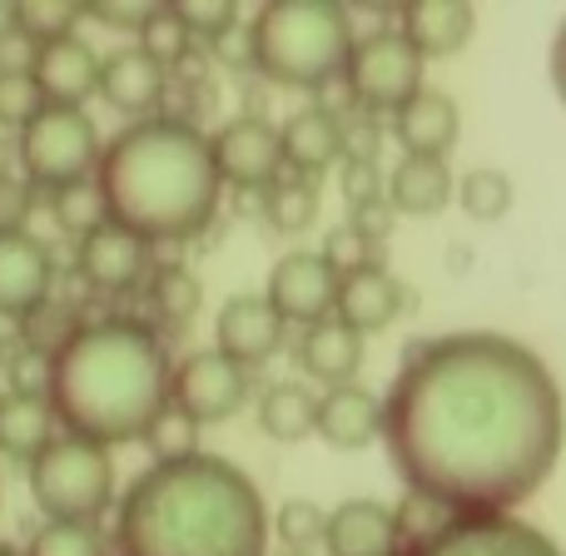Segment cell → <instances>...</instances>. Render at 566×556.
<instances>
[{
    "instance_id": "cell-30",
    "label": "cell",
    "mask_w": 566,
    "mask_h": 556,
    "mask_svg": "<svg viewBox=\"0 0 566 556\" xmlns=\"http://www.w3.org/2000/svg\"><path fill=\"white\" fill-rule=\"evenodd\" d=\"M149 308L165 323H189L199 313V283L185 264H165L149 279Z\"/></svg>"
},
{
    "instance_id": "cell-17",
    "label": "cell",
    "mask_w": 566,
    "mask_h": 556,
    "mask_svg": "<svg viewBox=\"0 0 566 556\" xmlns=\"http://www.w3.org/2000/svg\"><path fill=\"white\" fill-rule=\"evenodd\" d=\"M80 274L99 293L129 289V283H139V274H145V239L119 229L115 219H105V224H95L80 239Z\"/></svg>"
},
{
    "instance_id": "cell-29",
    "label": "cell",
    "mask_w": 566,
    "mask_h": 556,
    "mask_svg": "<svg viewBox=\"0 0 566 556\" xmlns=\"http://www.w3.org/2000/svg\"><path fill=\"white\" fill-rule=\"evenodd\" d=\"M264 214L274 229H283V234L308 229L313 219H318V189H313V179H279V185H269Z\"/></svg>"
},
{
    "instance_id": "cell-22",
    "label": "cell",
    "mask_w": 566,
    "mask_h": 556,
    "mask_svg": "<svg viewBox=\"0 0 566 556\" xmlns=\"http://www.w3.org/2000/svg\"><path fill=\"white\" fill-rule=\"evenodd\" d=\"M478 30V10L462 0H418L402 10V35L412 40L422 60L428 55H458Z\"/></svg>"
},
{
    "instance_id": "cell-40",
    "label": "cell",
    "mask_w": 566,
    "mask_h": 556,
    "mask_svg": "<svg viewBox=\"0 0 566 556\" xmlns=\"http://www.w3.org/2000/svg\"><path fill=\"white\" fill-rule=\"evenodd\" d=\"M30 209H35V185L0 169V234H25Z\"/></svg>"
},
{
    "instance_id": "cell-26",
    "label": "cell",
    "mask_w": 566,
    "mask_h": 556,
    "mask_svg": "<svg viewBox=\"0 0 566 556\" xmlns=\"http://www.w3.org/2000/svg\"><path fill=\"white\" fill-rule=\"evenodd\" d=\"M50 442H55V408H50V398H25V392L0 398V452L6 458L35 462Z\"/></svg>"
},
{
    "instance_id": "cell-21",
    "label": "cell",
    "mask_w": 566,
    "mask_h": 556,
    "mask_svg": "<svg viewBox=\"0 0 566 556\" xmlns=\"http://www.w3.org/2000/svg\"><path fill=\"white\" fill-rule=\"evenodd\" d=\"M333 313H338L353 333H378L402 313V283L382 264H368V269H358V274H343L338 279V308Z\"/></svg>"
},
{
    "instance_id": "cell-8",
    "label": "cell",
    "mask_w": 566,
    "mask_h": 556,
    "mask_svg": "<svg viewBox=\"0 0 566 556\" xmlns=\"http://www.w3.org/2000/svg\"><path fill=\"white\" fill-rule=\"evenodd\" d=\"M348 85L358 95V105L398 115L422 90V55L412 50V40L402 30H373V35L353 40Z\"/></svg>"
},
{
    "instance_id": "cell-32",
    "label": "cell",
    "mask_w": 566,
    "mask_h": 556,
    "mask_svg": "<svg viewBox=\"0 0 566 556\" xmlns=\"http://www.w3.org/2000/svg\"><path fill=\"white\" fill-rule=\"evenodd\" d=\"M458 199H462V209H468L472 219L492 224V219H502L512 209V179L502 175V169L482 165V169H472V175L458 185Z\"/></svg>"
},
{
    "instance_id": "cell-42",
    "label": "cell",
    "mask_w": 566,
    "mask_h": 556,
    "mask_svg": "<svg viewBox=\"0 0 566 556\" xmlns=\"http://www.w3.org/2000/svg\"><path fill=\"white\" fill-rule=\"evenodd\" d=\"M323 259L333 264V274H338V279H343V274H358V269L373 264V259H368V239L353 234L348 224H338V229L328 234V244H323Z\"/></svg>"
},
{
    "instance_id": "cell-6",
    "label": "cell",
    "mask_w": 566,
    "mask_h": 556,
    "mask_svg": "<svg viewBox=\"0 0 566 556\" xmlns=\"http://www.w3.org/2000/svg\"><path fill=\"white\" fill-rule=\"evenodd\" d=\"M30 497L50 522H95L115 497L109 448L85 438H55L30 462Z\"/></svg>"
},
{
    "instance_id": "cell-33",
    "label": "cell",
    "mask_w": 566,
    "mask_h": 556,
    "mask_svg": "<svg viewBox=\"0 0 566 556\" xmlns=\"http://www.w3.org/2000/svg\"><path fill=\"white\" fill-rule=\"evenodd\" d=\"M139 50L145 55H155L159 65H179V60L195 50V35H189V25L179 20V10L175 6H159L155 15L145 20V30H139Z\"/></svg>"
},
{
    "instance_id": "cell-18",
    "label": "cell",
    "mask_w": 566,
    "mask_h": 556,
    "mask_svg": "<svg viewBox=\"0 0 566 556\" xmlns=\"http://www.w3.org/2000/svg\"><path fill=\"white\" fill-rule=\"evenodd\" d=\"M392 135L418 159H448V149L458 145V135H462L458 99L438 95V90H418V95L392 115Z\"/></svg>"
},
{
    "instance_id": "cell-41",
    "label": "cell",
    "mask_w": 566,
    "mask_h": 556,
    "mask_svg": "<svg viewBox=\"0 0 566 556\" xmlns=\"http://www.w3.org/2000/svg\"><path fill=\"white\" fill-rule=\"evenodd\" d=\"M179 20L189 25V35H205V40H219L224 30H234V6L224 0H189V6H175Z\"/></svg>"
},
{
    "instance_id": "cell-36",
    "label": "cell",
    "mask_w": 566,
    "mask_h": 556,
    "mask_svg": "<svg viewBox=\"0 0 566 556\" xmlns=\"http://www.w3.org/2000/svg\"><path fill=\"white\" fill-rule=\"evenodd\" d=\"M149 438V448H155V458L159 462H185V458H195V438H199V422L189 418L185 408H175V402H169L165 412H159L155 418V428L145 432Z\"/></svg>"
},
{
    "instance_id": "cell-25",
    "label": "cell",
    "mask_w": 566,
    "mask_h": 556,
    "mask_svg": "<svg viewBox=\"0 0 566 556\" xmlns=\"http://www.w3.org/2000/svg\"><path fill=\"white\" fill-rule=\"evenodd\" d=\"M448 199H452V169H448V159H418V155H408L388 175V204H392V214L422 219V214H438Z\"/></svg>"
},
{
    "instance_id": "cell-5",
    "label": "cell",
    "mask_w": 566,
    "mask_h": 556,
    "mask_svg": "<svg viewBox=\"0 0 566 556\" xmlns=\"http://www.w3.org/2000/svg\"><path fill=\"white\" fill-rule=\"evenodd\" d=\"M254 40V65L269 80L293 90H318L338 70H348L353 55V25L348 10L328 0H279L264 6L249 25Z\"/></svg>"
},
{
    "instance_id": "cell-23",
    "label": "cell",
    "mask_w": 566,
    "mask_h": 556,
    "mask_svg": "<svg viewBox=\"0 0 566 556\" xmlns=\"http://www.w3.org/2000/svg\"><path fill=\"white\" fill-rule=\"evenodd\" d=\"M298 358L318 382L343 388V382H353L358 368H363V333H353L343 318H323L303 333Z\"/></svg>"
},
{
    "instance_id": "cell-46",
    "label": "cell",
    "mask_w": 566,
    "mask_h": 556,
    "mask_svg": "<svg viewBox=\"0 0 566 556\" xmlns=\"http://www.w3.org/2000/svg\"><path fill=\"white\" fill-rule=\"evenodd\" d=\"M85 10H90V15L99 20V25H115V30H135V35H139V30H145V20L155 15L159 6H115V0H105V6H85Z\"/></svg>"
},
{
    "instance_id": "cell-37",
    "label": "cell",
    "mask_w": 566,
    "mask_h": 556,
    "mask_svg": "<svg viewBox=\"0 0 566 556\" xmlns=\"http://www.w3.org/2000/svg\"><path fill=\"white\" fill-rule=\"evenodd\" d=\"M40 109H45V95H40L35 75H0V125L25 129Z\"/></svg>"
},
{
    "instance_id": "cell-28",
    "label": "cell",
    "mask_w": 566,
    "mask_h": 556,
    "mask_svg": "<svg viewBox=\"0 0 566 556\" xmlns=\"http://www.w3.org/2000/svg\"><path fill=\"white\" fill-rule=\"evenodd\" d=\"M80 15H85V6H75V0H25L10 10V25L35 45H55V40L75 35Z\"/></svg>"
},
{
    "instance_id": "cell-9",
    "label": "cell",
    "mask_w": 566,
    "mask_h": 556,
    "mask_svg": "<svg viewBox=\"0 0 566 556\" xmlns=\"http://www.w3.org/2000/svg\"><path fill=\"white\" fill-rule=\"evenodd\" d=\"M408 556H562V547L507 512H462Z\"/></svg>"
},
{
    "instance_id": "cell-4",
    "label": "cell",
    "mask_w": 566,
    "mask_h": 556,
    "mask_svg": "<svg viewBox=\"0 0 566 556\" xmlns=\"http://www.w3.org/2000/svg\"><path fill=\"white\" fill-rule=\"evenodd\" d=\"M214 145L179 115H149L125 125L99 155L105 219L149 239H189L219 209Z\"/></svg>"
},
{
    "instance_id": "cell-47",
    "label": "cell",
    "mask_w": 566,
    "mask_h": 556,
    "mask_svg": "<svg viewBox=\"0 0 566 556\" xmlns=\"http://www.w3.org/2000/svg\"><path fill=\"white\" fill-rule=\"evenodd\" d=\"M552 85H557V95L566 105V20L557 25V35H552Z\"/></svg>"
},
{
    "instance_id": "cell-13",
    "label": "cell",
    "mask_w": 566,
    "mask_h": 556,
    "mask_svg": "<svg viewBox=\"0 0 566 556\" xmlns=\"http://www.w3.org/2000/svg\"><path fill=\"white\" fill-rule=\"evenodd\" d=\"M214 338H219V353H224V358H234L239 368H249V363H264L279 353L283 318L274 313V303H269L264 293H234L214 318Z\"/></svg>"
},
{
    "instance_id": "cell-44",
    "label": "cell",
    "mask_w": 566,
    "mask_h": 556,
    "mask_svg": "<svg viewBox=\"0 0 566 556\" xmlns=\"http://www.w3.org/2000/svg\"><path fill=\"white\" fill-rule=\"evenodd\" d=\"M343 195H348V204H373V199H388V185H382L378 165H348L343 169Z\"/></svg>"
},
{
    "instance_id": "cell-7",
    "label": "cell",
    "mask_w": 566,
    "mask_h": 556,
    "mask_svg": "<svg viewBox=\"0 0 566 556\" xmlns=\"http://www.w3.org/2000/svg\"><path fill=\"white\" fill-rule=\"evenodd\" d=\"M20 165L25 179L40 189H75L99 169V135L85 109L45 105L25 129H20Z\"/></svg>"
},
{
    "instance_id": "cell-34",
    "label": "cell",
    "mask_w": 566,
    "mask_h": 556,
    "mask_svg": "<svg viewBox=\"0 0 566 556\" xmlns=\"http://www.w3.org/2000/svg\"><path fill=\"white\" fill-rule=\"evenodd\" d=\"M80 328H85V323H75V313L55 298H45L35 313H25V343H30V353H40V358H55Z\"/></svg>"
},
{
    "instance_id": "cell-3",
    "label": "cell",
    "mask_w": 566,
    "mask_h": 556,
    "mask_svg": "<svg viewBox=\"0 0 566 556\" xmlns=\"http://www.w3.org/2000/svg\"><path fill=\"white\" fill-rule=\"evenodd\" d=\"M175 368L165 343L129 318L85 323L65 348L50 358V408L85 442H129L145 438L169 408Z\"/></svg>"
},
{
    "instance_id": "cell-39",
    "label": "cell",
    "mask_w": 566,
    "mask_h": 556,
    "mask_svg": "<svg viewBox=\"0 0 566 556\" xmlns=\"http://www.w3.org/2000/svg\"><path fill=\"white\" fill-rule=\"evenodd\" d=\"M60 204H55V214H60V224L70 229V234H80L85 239L95 224H105V199H99V189H90V185H75V189H60Z\"/></svg>"
},
{
    "instance_id": "cell-11",
    "label": "cell",
    "mask_w": 566,
    "mask_h": 556,
    "mask_svg": "<svg viewBox=\"0 0 566 556\" xmlns=\"http://www.w3.org/2000/svg\"><path fill=\"white\" fill-rule=\"evenodd\" d=\"M264 298L274 303V313L283 323H323L333 308H338V274L323 254L313 249H293L283 254L274 269H269V289Z\"/></svg>"
},
{
    "instance_id": "cell-15",
    "label": "cell",
    "mask_w": 566,
    "mask_h": 556,
    "mask_svg": "<svg viewBox=\"0 0 566 556\" xmlns=\"http://www.w3.org/2000/svg\"><path fill=\"white\" fill-rule=\"evenodd\" d=\"M55 289V264L35 234H0V313H35Z\"/></svg>"
},
{
    "instance_id": "cell-12",
    "label": "cell",
    "mask_w": 566,
    "mask_h": 556,
    "mask_svg": "<svg viewBox=\"0 0 566 556\" xmlns=\"http://www.w3.org/2000/svg\"><path fill=\"white\" fill-rule=\"evenodd\" d=\"M209 145H214L219 179H229V185H239V189H269V185H279L283 169H289L283 165V135L259 115L229 119Z\"/></svg>"
},
{
    "instance_id": "cell-14",
    "label": "cell",
    "mask_w": 566,
    "mask_h": 556,
    "mask_svg": "<svg viewBox=\"0 0 566 556\" xmlns=\"http://www.w3.org/2000/svg\"><path fill=\"white\" fill-rule=\"evenodd\" d=\"M328 556H402L398 537V517L392 507L368 497H348L328 512V527H323Z\"/></svg>"
},
{
    "instance_id": "cell-19",
    "label": "cell",
    "mask_w": 566,
    "mask_h": 556,
    "mask_svg": "<svg viewBox=\"0 0 566 556\" xmlns=\"http://www.w3.org/2000/svg\"><path fill=\"white\" fill-rule=\"evenodd\" d=\"M382 432V398L368 392L363 382H343L318 398V438L338 452L368 448Z\"/></svg>"
},
{
    "instance_id": "cell-24",
    "label": "cell",
    "mask_w": 566,
    "mask_h": 556,
    "mask_svg": "<svg viewBox=\"0 0 566 556\" xmlns=\"http://www.w3.org/2000/svg\"><path fill=\"white\" fill-rule=\"evenodd\" d=\"M343 159V125L328 109H303L283 125V165L298 169L303 179L323 175L328 165Z\"/></svg>"
},
{
    "instance_id": "cell-35",
    "label": "cell",
    "mask_w": 566,
    "mask_h": 556,
    "mask_svg": "<svg viewBox=\"0 0 566 556\" xmlns=\"http://www.w3.org/2000/svg\"><path fill=\"white\" fill-rule=\"evenodd\" d=\"M25 556H105V542L90 522H45Z\"/></svg>"
},
{
    "instance_id": "cell-16",
    "label": "cell",
    "mask_w": 566,
    "mask_h": 556,
    "mask_svg": "<svg viewBox=\"0 0 566 556\" xmlns=\"http://www.w3.org/2000/svg\"><path fill=\"white\" fill-rule=\"evenodd\" d=\"M99 70H105V60H99L80 35H70V40H55V45H40L30 75H35L45 105L80 109L99 90Z\"/></svg>"
},
{
    "instance_id": "cell-31",
    "label": "cell",
    "mask_w": 566,
    "mask_h": 556,
    "mask_svg": "<svg viewBox=\"0 0 566 556\" xmlns=\"http://www.w3.org/2000/svg\"><path fill=\"white\" fill-rule=\"evenodd\" d=\"M398 517V537H402V556H408L412 547H422V542H432L442 527H448L452 517H462V512L442 507L438 497H428V492H408L402 497V507L392 512Z\"/></svg>"
},
{
    "instance_id": "cell-20",
    "label": "cell",
    "mask_w": 566,
    "mask_h": 556,
    "mask_svg": "<svg viewBox=\"0 0 566 556\" xmlns=\"http://www.w3.org/2000/svg\"><path fill=\"white\" fill-rule=\"evenodd\" d=\"M165 90H169V70L159 65L155 55H145L139 45L109 55L105 70H99V95H105L115 109H125V115L149 119V109L165 99Z\"/></svg>"
},
{
    "instance_id": "cell-38",
    "label": "cell",
    "mask_w": 566,
    "mask_h": 556,
    "mask_svg": "<svg viewBox=\"0 0 566 556\" xmlns=\"http://www.w3.org/2000/svg\"><path fill=\"white\" fill-rule=\"evenodd\" d=\"M323 527H328V512H323L318 502H308V497L283 502L279 537L289 542V547H313V542H323Z\"/></svg>"
},
{
    "instance_id": "cell-2",
    "label": "cell",
    "mask_w": 566,
    "mask_h": 556,
    "mask_svg": "<svg viewBox=\"0 0 566 556\" xmlns=\"http://www.w3.org/2000/svg\"><path fill=\"white\" fill-rule=\"evenodd\" d=\"M115 537L125 556H264L269 512L234 462L195 452L139 472Z\"/></svg>"
},
{
    "instance_id": "cell-48",
    "label": "cell",
    "mask_w": 566,
    "mask_h": 556,
    "mask_svg": "<svg viewBox=\"0 0 566 556\" xmlns=\"http://www.w3.org/2000/svg\"><path fill=\"white\" fill-rule=\"evenodd\" d=\"M0 556H20V552H10V547H0Z\"/></svg>"
},
{
    "instance_id": "cell-43",
    "label": "cell",
    "mask_w": 566,
    "mask_h": 556,
    "mask_svg": "<svg viewBox=\"0 0 566 556\" xmlns=\"http://www.w3.org/2000/svg\"><path fill=\"white\" fill-rule=\"evenodd\" d=\"M35 55H40V45L20 35L15 25L0 30V75H30V70H35Z\"/></svg>"
},
{
    "instance_id": "cell-10",
    "label": "cell",
    "mask_w": 566,
    "mask_h": 556,
    "mask_svg": "<svg viewBox=\"0 0 566 556\" xmlns=\"http://www.w3.org/2000/svg\"><path fill=\"white\" fill-rule=\"evenodd\" d=\"M244 398H249V368H239V363L224 358L219 348L189 353L175 368V388H169V402L185 408L199 428L234 418V412L244 408Z\"/></svg>"
},
{
    "instance_id": "cell-1",
    "label": "cell",
    "mask_w": 566,
    "mask_h": 556,
    "mask_svg": "<svg viewBox=\"0 0 566 556\" xmlns=\"http://www.w3.org/2000/svg\"><path fill=\"white\" fill-rule=\"evenodd\" d=\"M382 438L408 492L452 512H507L552 478L566 408L552 368L507 333H448L408 353Z\"/></svg>"
},
{
    "instance_id": "cell-27",
    "label": "cell",
    "mask_w": 566,
    "mask_h": 556,
    "mask_svg": "<svg viewBox=\"0 0 566 556\" xmlns=\"http://www.w3.org/2000/svg\"><path fill=\"white\" fill-rule=\"evenodd\" d=\"M259 428L274 442H298L308 432H318V398L298 382H274L259 402Z\"/></svg>"
},
{
    "instance_id": "cell-45",
    "label": "cell",
    "mask_w": 566,
    "mask_h": 556,
    "mask_svg": "<svg viewBox=\"0 0 566 556\" xmlns=\"http://www.w3.org/2000/svg\"><path fill=\"white\" fill-rule=\"evenodd\" d=\"M348 229H353V234H363L368 244H378V239L392 229V204H388V199L358 204V209H353V219H348Z\"/></svg>"
}]
</instances>
